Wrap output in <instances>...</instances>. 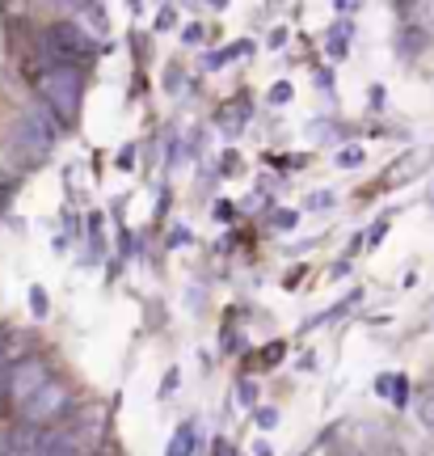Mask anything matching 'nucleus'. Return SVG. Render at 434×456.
I'll return each mask as SVG.
<instances>
[{
	"label": "nucleus",
	"instance_id": "nucleus-5",
	"mask_svg": "<svg viewBox=\"0 0 434 456\" xmlns=\"http://www.w3.org/2000/svg\"><path fill=\"white\" fill-rule=\"evenodd\" d=\"M47 43L55 55H68V60H72V55H76V60H93L97 55V43L76 26V21H55L47 30Z\"/></svg>",
	"mask_w": 434,
	"mask_h": 456
},
{
	"label": "nucleus",
	"instance_id": "nucleus-18",
	"mask_svg": "<svg viewBox=\"0 0 434 456\" xmlns=\"http://www.w3.org/2000/svg\"><path fill=\"white\" fill-rule=\"evenodd\" d=\"M261 363H278V359H283V342H270V346H266V351H261Z\"/></svg>",
	"mask_w": 434,
	"mask_h": 456
},
{
	"label": "nucleus",
	"instance_id": "nucleus-15",
	"mask_svg": "<svg viewBox=\"0 0 434 456\" xmlns=\"http://www.w3.org/2000/svg\"><path fill=\"white\" fill-rule=\"evenodd\" d=\"M30 313L34 317H47V292L43 288H30Z\"/></svg>",
	"mask_w": 434,
	"mask_h": 456
},
{
	"label": "nucleus",
	"instance_id": "nucleus-6",
	"mask_svg": "<svg viewBox=\"0 0 434 456\" xmlns=\"http://www.w3.org/2000/svg\"><path fill=\"white\" fill-rule=\"evenodd\" d=\"M89 452V436L81 427H47L43 431V452L38 456H84Z\"/></svg>",
	"mask_w": 434,
	"mask_h": 456
},
{
	"label": "nucleus",
	"instance_id": "nucleus-25",
	"mask_svg": "<svg viewBox=\"0 0 434 456\" xmlns=\"http://www.w3.org/2000/svg\"><path fill=\"white\" fill-rule=\"evenodd\" d=\"M0 397H4V368H0Z\"/></svg>",
	"mask_w": 434,
	"mask_h": 456
},
{
	"label": "nucleus",
	"instance_id": "nucleus-13",
	"mask_svg": "<svg viewBox=\"0 0 434 456\" xmlns=\"http://www.w3.org/2000/svg\"><path fill=\"white\" fill-rule=\"evenodd\" d=\"M237 402H241L245 410H253L258 406V385H253V380H241V385H237Z\"/></svg>",
	"mask_w": 434,
	"mask_h": 456
},
{
	"label": "nucleus",
	"instance_id": "nucleus-7",
	"mask_svg": "<svg viewBox=\"0 0 434 456\" xmlns=\"http://www.w3.org/2000/svg\"><path fill=\"white\" fill-rule=\"evenodd\" d=\"M43 452V431L30 423L13 427L4 440H0V456H38Z\"/></svg>",
	"mask_w": 434,
	"mask_h": 456
},
{
	"label": "nucleus",
	"instance_id": "nucleus-17",
	"mask_svg": "<svg viewBox=\"0 0 434 456\" xmlns=\"http://www.w3.org/2000/svg\"><path fill=\"white\" fill-rule=\"evenodd\" d=\"M270 102H274V106H283V102H291V85H287V81L270 85Z\"/></svg>",
	"mask_w": 434,
	"mask_h": 456
},
{
	"label": "nucleus",
	"instance_id": "nucleus-4",
	"mask_svg": "<svg viewBox=\"0 0 434 456\" xmlns=\"http://www.w3.org/2000/svg\"><path fill=\"white\" fill-rule=\"evenodd\" d=\"M68 406H72V389L60 385V380H51V385H43V389L21 406V419H26L30 427H51V423H60V419H64Z\"/></svg>",
	"mask_w": 434,
	"mask_h": 456
},
{
	"label": "nucleus",
	"instance_id": "nucleus-14",
	"mask_svg": "<svg viewBox=\"0 0 434 456\" xmlns=\"http://www.w3.org/2000/svg\"><path fill=\"white\" fill-rule=\"evenodd\" d=\"M418 414H422V423L434 431V393H422L418 397Z\"/></svg>",
	"mask_w": 434,
	"mask_h": 456
},
{
	"label": "nucleus",
	"instance_id": "nucleus-9",
	"mask_svg": "<svg viewBox=\"0 0 434 456\" xmlns=\"http://www.w3.org/2000/svg\"><path fill=\"white\" fill-rule=\"evenodd\" d=\"M249 43H232V47H224V51H207V55H203V68H211V72H215V68H224L228 60H237V55H249Z\"/></svg>",
	"mask_w": 434,
	"mask_h": 456
},
{
	"label": "nucleus",
	"instance_id": "nucleus-23",
	"mask_svg": "<svg viewBox=\"0 0 434 456\" xmlns=\"http://www.w3.org/2000/svg\"><path fill=\"white\" fill-rule=\"evenodd\" d=\"M186 241H190V232H186V228H177L173 237H169V245H186Z\"/></svg>",
	"mask_w": 434,
	"mask_h": 456
},
{
	"label": "nucleus",
	"instance_id": "nucleus-19",
	"mask_svg": "<svg viewBox=\"0 0 434 456\" xmlns=\"http://www.w3.org/2000/svg\"><path fill=\"white\" fill-rule=\"evenodd\" d=\"M177 380H181V372H177V368H169V372H165V380H161V393H173Z\"/></svg>",
	"mask_w": 434,
	"mask_h": 456
},
{
	"label": "nucleus",
	"instance_id": "nucleus-12",
	"mask_svg": "<svg viewBox=\"0 0 434 456\" xmlns=\"http://www.w3.org/2000/svg\"><path fill=\"white\" fill-rule=\"evenodd\" d=\"M363 157H367V152H363L358 144H350V148H342L334 161H338V169H358V165H363Z\"/></svg>",
	"mask_w": 434,
	"mask_h": 456
},
{
	"label": "nucleus",
	"instance_id": "nucleus-8",
	"mask_svg": "<svg viewBox=\"0 0 434 456\" xmlns=\"http://www.w3.org/2000/svg\"><path fill=\"white\" fill-rule=\"evenodd\" d=\"M245 118H249V98H237V102H228L224 110H220V127H224V131H241Z\"/></svg>",
	"mask_w": 434,
	"mask_h": 456
},
{
	"label": "nucleus",
	"instance_id": "nucleus-10",
	"mask_svg": "<svg viewBox=\"0 0 434 456\" xmlns=\"http://www.w3.org/2000/svg\"><path fill=\"white\" fill-rule=\"evenodd\" d=\"M190 452H194V423H181L177 436L169 440V448H165V456H190Z\"/></svg>",
	"mask_w": 434,
	"mask_h": 456
},
{
	"label": "nucleus",
	"instance_id": "nucleus-20",
	"mask_svg": "<svg viewBox=\"0 0 434 456\" xmlns=\"http://www.w3.org/2000/svg\"><path fill=\"white\" fill-rule=\"evenodd\" d=\"M274 224L283 228V232H287V228H295V212H278V216H274Z\"/></svg>",
	"mask_w": 434,
	"mask_h": 456
},
{
	"label": "nucleus",
	"instance_id": "nucleus-3",
	"mask_svg": "<svg viewBox=\"0 0 434 456\" xmlns=\"http://www.w3.org/2000/svg\"><path fill=\"white\" fill-rule=\"evenodd\" d=\"M43 385H51V368H47V359L43 355L13 359V363L4 368V397H9L13 406H26Z\"/></svg>",
	"mask_w": 434,
	"mask_h": 456
},
{
	"label": "nucleus",
	"instance_id": "nucleus-22",
	"mask_svg": "<svg viewBox=\"0 0 434 456\" xmlns=\"http://www.w3.org/2000/svg\"><path fill=\"white\" fill-rule=\"evenodd\" d=\"M173 26V9H161V21H157V30H169Z\"/></svg>",
	"mask_w": 434,
	"mask_h": 456
},
{
	"label": "nucleus",
	"instance_id": "nucleus-2",
	"mask_svg": "<svg viewBox=\"0 0 434 456\" xmlns=\"http://www.w3.org/2000/svg\"><path fill=\"white\" fill-rule=\"evenodd\" d=\"M81 72L72 64H55L47 68L43 77H38V94H43V102H47V110L60 118V123H72L76 118V110H81Z\"/></svg>",
	"mask_w": 434,
	"mask_h": 456
},
{
	"label": "nucleus",
	"instance_id": "nucleus-1",
	"mask_svg": "<svg viewBox=\"0 0 434 456\" xmlns=\"http://www.w3.org/2000/svg\"><path fill=\"white\" fill-rule=\"evenodd\" d=\"M60 131H64V123H60L51 110H30L13 123L9 144H13V152H21V157L34 165V161H47V152L55 148Z\"/></svg>",
	"mask_w": 434,
	"mask_h": 456
},
{
	"label": "nucleus",
	"instance_id": "nucleus-11",
	"mask_svg": "<svg viewBox=\"0 0 434 456\" xmlns=\"http://www.w3.org/2000/svg\"><path fill=\"white\" fill-rule=\"evenodd\" d=\"M397 47H401V55H418V51L426 47V34L414 30V26H405L401 38H397Z\"/></svg>",
	"mask_w": 434,
	"mask_h": 456
},
{
	"label": "nucleus",
	"instance_id": "nucleus-16",
	"mask_svg": "<svg viewBox=\"0 0 434 456\" xmlns=\"http://www.w3.org/2000/svg\"><path fill=\"white\" fill-rule=\"evenodd\" d=\"M253 423L261 427V431H270L274 423H278V410H270V406H261V410H253Z\"/></svg>",
	"mask_w": 434,
	"mask_h": 456
},
{
	"label": "nucleus",
	"instance_id": "nucleus-24",
	"mask_svg": "<svg viewBox=\"0 0 434 456\" xmlns=\"http://www.w3.org/2000/svg\"><path fill=\"white\" fill-rule=\"evenodd\" d=\"M4 346H9V330H0V359H4Z\"/></svg>",
	"mask_w": 434,
	"mask_h": 456
},
{
	"label": "nucleus",
	"instance_id": "nucleus-21",
	"mask_svg": "<svg viewBox=\"0 0 434 456\" xmlns=\"http://www.w3.org/2000/svg\"><path fill=\"white\" fill-rule=\"evenodd\" d=\"M384 232H388V220H380V224L371 228V237H367V241H371V245H380V241H384Z\"/></svg>",
	"mask_w": 434,
	"mask_h": 456
}]
</instances>
